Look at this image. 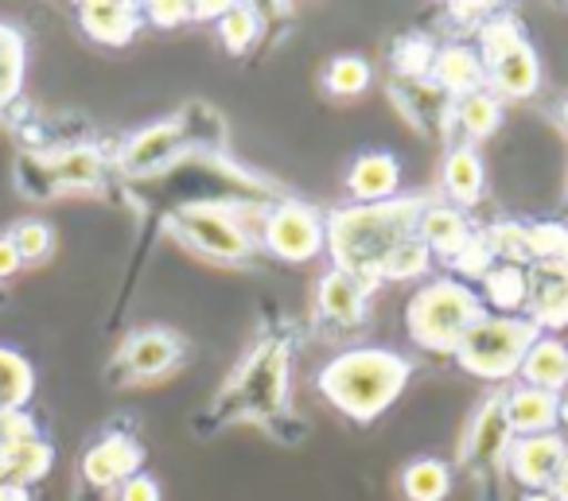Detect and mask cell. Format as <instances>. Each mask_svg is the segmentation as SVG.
I'll return each mask as SVG.
<instances>
[{"instance_id":"1","label":"cell","mask_w":568,"mask_h":501,"mask_svg":"<svg viewBox=\"0 0 568 501\" xmlns=\"http://www.w3.org/2000/svg\"><path fill=\"white\" fill-rule=\"evenodd\" d=\"M428 203H433V195H397L389 203H355L332 211L324 218V245L335 268L358 276V280L382 284L378 276L386 257L405 237L417 234Z\"/></svg>"},{"instance_id":"2","label":"cell","mask_w":568,"mask_h":501,"mask_svg":"<svg viewBox=\"0 0 568 501\" xmlns=\"http://www.w3.org/2000/svg\"><path fill=\"white\" fill-rule=\"evenodd\" d=\"M413 377V358L389 346L343 350L320 369L324 400L355 423H371L405 392Z\"/></svg>"},{"instance_id":"3","label":"cell","mask_w":568,"mask_h":501,"mask_svg":"<svg viewBox=\"0 0 568 501\" xmlns=\"http://www.w3.org/2000/svg\"><path fill=\"white\" fill-rule=\"evenodd\" d=\"M483 319H487V304L479 299V292H471L456 276H440V280L425 284L405 304V330L420 350L433 354H456L467 330Z\"/></svg>"},{"instance_id":"4","label":"cell","mask_w":568,"mask_h":501,"mask_svg":"<svg viewBox=\"0 0 568 501\" xmlns=\"http://www.w3.org/2000/svg\"><path fill=\"white\" fill-rule=\"evenodd\" d=\"M479 59L487 90L503 102H529L541 90V59L514 12L498 9L479 28Z\"/></svg>"},{"instance_id":"5","label":"cell","mask_w":568,"mask_h":501,"mask_svg":"<svg viewBox=\"0 0 568 501\" xmlns=\"http://www.w3.org/2000/svg\"><path fill=\"white\" fill-rule=\"evenodd\" d=\"M537 338L541 330L521 315H487L456 346V361L479 381H510Z\"/></svg>"},{"instance_id":"6","label":"cell","mask_w":568,"mask_h":501,"mask_svg":"<svg viewBox=\"0 0 568 501\" xmlns=\"http://www.w3.org/2000/svg\"><path fill=\"white\" fill-rule=\"evenodd\" d=\"M168 229L214 265H250L253 249H257V242L234 218L230 203H183L168 218Z\"/></svg>"},{"instance_id":"7","label":"cell","mask_w":568,"mask_h":501,"mask_svg":"<svg viewBox=\"0 0 568 501\" xmlns=\"http://www.w3.org/2000/svg\"><path fill=\"white\" fill-rule=\"evenodd\" d=\"M261 245L284 265H304V260L320 257V249H324V214L308 203L284 198V203L268 206Z\"/></svg>"},{"instance_id":"8","label":"cell","mask_w":568,"mask_h":501,"mask_svg":"<svg viewBox=\"0 0 568 501\" xmlns=\"http://www.w3.org/2000/svg\"><path fill=\"white\" fill-rule=\"evenodd\" d=\"M510 443H514V431L506 423V389H498L483 405H475L471 420L464 428V439H459V462L475 478H483L490 470L506 467Z\"/></svg>"},{"instance_id":"9","label":"cell","mask_w":568,"mask_h":501,"mask_svg":"<svg viewBox=\"0 0 568 501\" xmlns=\"http://www.w3.org/2000/svg\"><path fill=\"white\" fill-rule=\"evenodd\" d=\"M187 358V338L172 327H144L121 342L118 369L129 381H156L183 366Z\"/></svg>"},{"instance_id":"10","label":"cell","mask_w":568,"mask_h":501,"mask_svg":"<svg viewBox=\"0 0 568 501\" xmlns=\"http://www.w3.org/2000/svg\"><path fill=\"white\" fill-rule=\"evenodd\" d=\"M187 152V125L183 117H164V121H152V125L136 129L118 152V167L133 180H144V175H156L164 172L168 164Z\"/></svg>"},{"instance_id":"11","label":"cell","mask_w":568,"mask_h":501,"mask_svg":"<svg viewBox=\"0 0 568 501\" xmlns=\"http://www.w3.org/2000/svg\"><path fill=\"white\" fill-rule=\"evenodd\" d=\"M378 284L358 280V276L332 268L316 284V319L324 330H355L371 315V296Z\"/></svg>"},{"instance_id":"12","label":"cell","mask_w":568,"mask_h":501,"mask_svg":"<svg viewBox=\"0 0 568 501\" xmlns=\"http://www.w3.org/2000/svg\"><path fill=\"white\" fill-rule=\"evenodd\" d=\"M526 311L537 330L568 327V260H537L526 268Z\"/></svg>"},{"instance_id":"13","label":"cell","mask_w":568,"mask_h":501,"mask_svg":"<svg viewBox=\"0 0 568 501\" xmlns=\"http://www.w3.org/2000/svg\"><path fill=\"white\" fill-rule=\"evenodd\" d=\"M568 439L560 431H545V436H514L510 454H506V470L514 482L526 485V493H541L552 485L560 462H565Z\"/></svg>"},{"instance_id":"14","label":"cell","mask_w":568,"mask_h":501,"mask_svg":"<svg viewBox=\"0 0 568 501\" xmlns=\"http://www.w3.org/2000/svg\"><path fill=\"white\" fill-rule=\"evenodd\" d=\"M141 462H144L141 439L125 436V431H110V436H102L82 454V478L90 485H98V490H113V485L141 474Z\"/></svg>"},{"instance_id":"15","label":"cell","mask_w":568,"mask_h":501,"mask_svg":"<svg viewBox=\"0 0 568 501\" xmlns=\"http://www.w3.org/2000/svg\"><path fill=\"white\" fill-rule=\"evenodd\" d=\"M428 82H433L444 98L459 102V98L487 90V71H483V59L475 48H467V43H444V48L436 51Z\"/></svg>"},{"instance_id":"16","label":"cell","mask_w":568,"mask_h":501,"mask_svg":"<svg viewBox=\"0 0 568 501\" xmlns=\"http://www.w3.org/2000/svg\"><path fill=\"white\" fill-rule=\"evenodd\" d=\"M397 187H402V164H397L394 152H358L347 172V191L355 203H389V198H397Z\"/></svg>"},{"instance_id":"17","label":"cell","mask_w":568,"mask_h":501,"mask_svg":"<svg viewBox=\"0 0 568 501\" xmlns=\"http://www.w3.org/2000/svg\"><path fill=\"white\" fill-rule=\"evenodd\" d=\"M141 20L144 12L136 4H125V0H87V4H79L82 32L94 43H102V48L133 43V35L141 32Z\"/></svg>"},{"instance_id":"18","label":"cell","mask_w":568,"mask_h":501,"mask_svg":"<svg viewBox=\"0 0 568 501\" xmlns=\"http://www.w3.org/2000/svg\"><path fill=\"white\" fill-rule=\"evenodd\" d=\"M506 423L514 436H545L560 423L557 392L534 389V385H510L506 389Z\"/></svg>"},{"instance_id":"19","label":"cell","mask_w":568,"mask_h":501,"mask_svg":"<svg viewBox=\"0 0 568 501\" xmlns=\"http://www.w3.org/2000/svg\"><path fill=\"white\" fill-rule=\"evenodd\" d=\"M440 180H444V195H448V203H456V211L479 203L483 187H487V167H483L479 149H475V144H456V149H448Z\"/></svg>"},{"instance_id":"20","label":"cell","mask_w":568,"mask_h":501,"mask_svg":"<svg viewBox=\"0 0 568 501\" xmlns=\"http://www.w3.org/2000/svg\"><path fill=\"white\" fill-rule=\"evenodd\" d=\"M420 242L428 245L433 257H444V260H456L459 249L467 245V237L475 234L471 222L464 218V211H456L452 203H428V211L420 214V226H417Z\"/></svg>"},{"instance_id":"21","label":"cell","mask_w":568,"mask_h":501,"mask_svg":"<svg viewBox=\"0 0 568 501\" xmlns=\"http://www.w3.org/2000/svg\"><path fill=\"white\" fill-rule=\"evenodd\" d=\"M521 385H534L545 392H565L568 389V346L557 335H541L529 346L526 361H521Z\"/></svg>"},{"instance_id":"22","label":"cell","mask_w":568,"mask_h":501,"mask_svg":"<svg viewBox=\"0 0 568 501\" xmlns=\"http://www.w3.org/2000/svg\"><path fill=\"white\" fill-rule=\"evenodd\" d=\"M43 175H48L51 187H67V191H87L98 187L105 175V156L90 144H74V149H63L59 156H51L43 164Z\"/></svg>"},{"instance_id":"23","label":"cell","mask_w":568,"mask_h":501,"mask_svg":"<svg viewBox=\"0 0 568 501\" xmlns=\"http://www.w3.org/2000/svg\"><path fill=\"white\" fill-rule=\"evenodd\" d=\"M51 462H55V451L43 436L28 439V443L0 447V482L36 485L40 478H48Z\"/></svg>"},{"instance_id":"24","label":"cell","mask_w":568,"mask_h":501,"mask_svg":"<svg viewBox=\"0 0 568 501\" xmlns=\"http://www.w3.org/2000/svg\"><path fill=\"white\" fill-rule=\"evenodd\" d=\"M405 501H444L452 493V467L444 459H409L397 474Z\"/></svg>"},{"instance_id":"25","label":"cell","mask_w":568,"mask_h":501,"mask_svg":"<svg viewBox=\"0 0 568 501\" xmlns=\"http://www.w3.org/2000/svg\"><path fill=\"white\" fill-rule=\"evenodd\" d=\"M452 121H456L459 133L467 136V144L487 141V136H495L498 125H503V98H495L490 90L459 98V102H452Z\"/></svg>"},{"instance_id":"26","label":"cell","mask_w":568,"mask_h":501,"mask_svg":"<svg viewBox=\"0 0 568 501\" xmlns=\"http://www.w3.org/2000/svg\"><path fill=\"white\" fill-rule=\"evenodd\" d=\"M36 392V369L20 350L0 346V416L24 412Z\"/></svg>"},{"instance_id":"27","label":"cell","mask_w":568,"mask_h":501,"mask_svg":"<svg viewBox=\"0 0 568 501\" xmlns=\"http://www.w3.org/2000/svg\"><path fill=\"white\" fill-rule=\"evenodd\" d=\"M28 74V40L20 28L0 24V110H9L24 90Z\"/></svg>"},{"instance_id":"28","label":"cell","mask_w":568,"mask_h":501,"mask_svg":"<svg viewBox=\"0 0 568 501\" xmlns=\"http://www.w3.org/2000/svg\"><path fill=\"white\" fill-rule=\"evenodd\" d=\"M483 296L490 307H498L503 315H514L518 307H526V268L518 265H495L483 276Z\"/></svg>"},{"instance_id":"29","label":"cell","mask_w":568,"mask_h":501,"mask_svg":"<svg viewBox=\"0 0 568 501\" xmlns=\"http://www.w3.org/2000/svg\"><path fill=\"white\" fill-rule=\"evenodd\" d=\"M436 51L440 48H436L425 32H417V35H402V40L394 43V51H389V59H394V71L402 74V79L425 82L428 74H433Z\"/></svg>"},{"instance_id":"30","label":"cell","mask_w":568,"mask_h":501,"mask_svg":"<svg viewBox=\"0 0 568 501\" xmlns=\"http://www.w3.org/2000/svg\"><path fill=\"white\" fill-rule=\"evenodd\" d=\"M371 63L363 55H335L324 71V90L332 98H358L371 86Z\"/></svg>"},{"instance_id":"31","label":"cell","mask_w":568,"mask_h":501,"mask_svg":"<svg viewBox=\"0 0 568 501\" xmlns=\"http://www.w3.org/2000/svg\"><path fill=\"white\" fill-rule=\"evenodd\" d=\"M257 32H261V12L253 9V4H230V9L222 12L219 40H222V48H226L230 55H242V51H250L253 40H257Z\"/></svg>"},{"instance_id":"32","label":"cell","mask_w":568,"mask_h":501,"mask_svg":"<svg viewBox=\"0 0 568 501\" xmlns=\"http://www.w3.org/2000/svg\"><path fill=\"white\" fill-rule=\"evenodd\" d=\"M428 265H433V253H428V245L420 242V234H413L386 257L378 280H417V276L428 273Z\"/></svg>"},{"instance_id":"33","label":"cell","mask_w":568,"mask_h":501,"mask_svg":"<svg viewBox=\"0 0 568 501\" xmlns=\"http://www.w3.org/2000/svg\"><path fill=\"white\" fill-rule=\"evenodd\" d=\"M9 237H12V245H17V253H20L24 265H40V260H48L51 253H55V229L40 218L17 222Z\"/></svg>"},{"instance_id":"34","label":"cell","mask_w":568,"mask_h":501,"mask_svg":"<svg viewBox=\"0 0 568 501\" xmlns=\"http://www.w3.org/2000/svg\"><path fill=\"white\" fill-rule=\"evenodd\" d=\"M495 265H498V253H495V242H490L487 229H475V234L467 237L464 249H459V257L452 260V268H456L459 276H467V280H483Z\"/></svg>"},{"instance_id":"35","label":"cell","mask_w":568,"mask_h":501,"mask_svg":"<svg viewBox=\"0 0 568 501\" xmlns=\"http://www.w3.org/2000/svg\"><path fill=\"white\" fill-rule=\"evenodd\" d=\"M144 17L156 28H180V24H187V20H195V12H191V4H183V0H152V4H144Z\"/></svg>"},{"instance_id":"36","label":"cell","mask_w":568,"mask_h":501,"mask_svg":"<svg viewBox=\"0 0 568 501\" xmlns=\"http://www.w3.org/2000/svg\"><path fill=\"white\" fill-rule=\"evenodd\" d=\"M40 436L36 420L28 412H9L0 416V447H12V443H28V439Z\"/></svg>"},{"instance_id":"37","label":"cell","mask_w":568,"mask_h":501,"mask_svg":"<svg viewBox=\"0 0 568 501\" xmlns=\"http://www.w3.org/2000/svg\"><path fill=\"white\" fill-rule=\"evenodd\" d=\"M118 501H160V482L152 474H133L118 485Z\"/></svg>"},{"instance_id":"38","label":"cell","mask_w":568,"mask_h":501,"mask_svg":"<svg viewBox=\"0 0 568 501\" xmlns=\"http://www.w3.org/2000/svg\"><path fill=\"white\" fill-rule=\"evenodd\" d=\"M490 17L487 4H452L448 9V20L452 24H467V28H483Z\"/></svg>"},{"instance_id":"39","label":"cell","mask_w":568,"mask_h":501,"mask_svg":"<svg viewBox=\"0 0 568 501\" xmlns=\"http://www.w3.org/2000/svg\"><path fill=\"white\" fill-rule=\"evenodd\" d=\"M24 268V260H20L17 245H12V237H0V280H12V276Z\"/></svg>"},{"instance_id":"40","label":"cell","mask_w":568,"mask_h":501,"mask_svg":"<svg viewBox=\"0 0 568 501\" xmlns=\"http://www.w3.org/2000/svg\"><path fill=\"white\" fill-rule=\"evenodd\" d=\"M549 493H552V501H568V451H565V462H560L557 478H552Z\"/></svg>"},{"instance_id":"41","label":"cell","mask_w":568,"mask_h":501,"mask_svg":"<svg viewBox=\"0 0 568 501\" xmlns=\"http://www.w3.org/2000/svg\"><path fill=\"white\" fill-rule=\"evenodd\" d=\"M0 501H32V485L0 482Z\"/></svg>"},{"instance_id":"42","label":"cell","mask_w":568,"mask_h":501,"mask_svg":"<svg viewBox=\"0 0 568 501\" xmlns=\"http://www.w3.org/2000/svg\"><path fill=\"white\" fill-rule=\"evenodd\" d=\"M557 117H560V125H565V133H568V98H560V105H557Z\"/></svg>"},{"instance_id":"43","label":"cell","mask_w":568,"mask_h":501,"mask_svg":"<svg viewBox=\"0 0 568 501\" xmlns=\"http://www.w3.org/2000/svg\"><path fill=\"white\" fill-rule=\"evenodd\" d=\"M521 501H552V493L549 490H541V493H526Z\"/></svg>"},{"instance_id":"44","label":"cell","mask_w":568,"mask_h":501,"mask_svg":"<svg viewBox=\"0 0 568 501\" xmlns=\"http://www.w3.org/2000/svg\"><path fill=\"white\" fill-rule=\"evenodd\" d=\"M560 420L568 423V400H565V397H560Z\"/></svg>"}]
</instances>
